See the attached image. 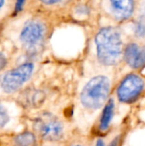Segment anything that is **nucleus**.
<instances>
[{"mask_svg": "<svg viewBox=\"0 0 145 146\" xmlns=\"http://www.w3.org/2000/svg\"><path fill=\"white\" fill-rule=\"evenodd\" d=\"M98 59L106 65H114L120 61L123 50L121 34L117 29L108 27L101 29L96 37Z\"/></svg>", "mask_w": 145, "mask_h": 146, "instance_id": "nucleus-1", "label": "nucleus"}, {"mask_svg": "<svg viewBox=\"0 0 145 146\" xmlns=\"http://www.w3.org/2000/svg\"><path fill=\"white\" fill-rule=\"evenodd\" d=\"M110 89L109 80L105 76L91 79L84 87L80 99L83 105L88 109L97 110L106 101Z\"/></svg>", "mask_w": 145, "mask_h": 146, "instance_id": "nucleus-2", "label": "nucleus"}, {"mask_svg": "<svg viewBox=\"0 0 145 146\" xmlns=\"http://www.w3.org/2000/svg\"><path fill=\"white\" fill-rule=\"evenodd\" d=\"M44 25L38 21H29L23 27L20 39L23 46L31 53L37 52L44 38Z\"/></svg>", "mask_w": 145, "mask_h": 146, "instance_id": "nucleus-3", "label": "nucleus"}, {"mask_svg": "<svg viewBox=\"0 0 145 146\" xmlns=\"http://www.w3.org/2000/svg\"><path fill=\"white\" fill-rule=\"evenodd\" d=\"M33 71V64L23 63L17 68L7 72L1 79V86L6 92H13L19 89L31 77Z\"/></svg>", "mask_w": 145, "mask_h": 146, "instance_id": "nucleus-4", "label": "nucleus"}, {"mask_svg": "<svg viewBox=\"0 0 145 146\" xmlns=\"http://www.w3.org/2000/svg\"><path fill=\"white\" fill-rule=\"evenodd\" d=\"M34 128L44 139L50 141L58 140L63 134L62 124L56 117L50 114L40 115L34 123Z\"/></svg>", "mask_w": 145, "mask_h": 146, "instance_id": "nucleus-5", "label": "nucleus"}, {"mask_svg": "<svg viewBox=\"0 0 145 146\" xmlns=\"http://www.w3.org/2000/svg\"><path fill=\"white\" fill-rule=\"evenodd\" d=\"M144 87V82L141 77L129 74L121 83L117 90V96L123 103H132L141 94Z\"/></svg>", "mask_w": 145, "mask_h": 146, "instance_id": "nucleus-6", "label": "nucleus"}, {"mask_svg": "<svg viewBox=\"0 0 145 146\" xmlns=\"http://www.w3.org/2000/svg\"><path fill=\"white\" fill-rule=\"evenodd\" d=\"M126 62L133 68H139L145 65V47L137 44H130L125 51Z\"/></svg>", "mask_w": 145, "mask_h": 146, "instance_id": "nucleus-7", "label": "nucleus"}, {"mask_svg": "<svg viewBox=\"0 0 145 146\" xmlns=\"http://www.w3.org/2000/svg\"><path fill=\"white\" fill-rule=\"evenodd\" d=\"M111 11L118 19H126L132 15L134 9V3L130 0L110 1Z\"/></svg>", "mask_w": 145, "mask_h": 146, "instance_id": "nucleus-8", "label": "nucleus"}, {"mask_svg": "<svg viewBox=\"0 0 145 146\" xmlns=\"http://www.w3.org/2000/svg\"><path fill=\"white\" fill-rule=\"evenodd\" d=\"M114 111H115V103L112 99H110L108 104L105 105L104 110L103 111L102 114V117H101V121H100V128L103 131H105L113 118L114 115Z\"/></svg>", "mask_w": 145, "mask_h": 146, "instance_id": "nucleus-9", "label": "nucleus"}, {"mask_svg": "<svg viewBox=\"0 0 145 146\" xmlns=\"http://www.w3.org/2000/svg\"><path fill=\"white\" fill-rule=\"evenodd\" d=\"M15 146H37L35 136L31 133H23L15 139Z\"/></svg>", "mask_w": 145, "mask_h": 146, "instance_id": "nucleus-10", "label": "nucleus"}, {"mask_svg": "<svg viewBox=\"0 0 145 146\" xmlns=\"http://www.w3.org/2000/svg\"><path fill=\"white\" fill-rule=\"evenodd\" d=\"M135 33L138 37H144L145 35V15H143L137 21L135 25Z\"/></svg>", "mask_w": 145, "mask_h": 146, "instance_id": "nucleus-11", "label": "nucleus"}, {"mask_svg": "<svg viewBox=\"0 0 145 146\" xmlns=\"http://www.w3.org/2000/svg\"><path fill=\"white\" fill-rule=\"evenodd\" d=\"M26 99H27V103L26 104H35L37 103H39L40 100H39V98H40V95H39V92H30L28 94H26Z\"/></svg>", "mask_w": 145, "mask_h": 146, "instance_id": "nucleus-12", "label": "nucleus"}, {"mask_svg": "<svg viewBox=\"0 0 145 146\" xmlns=\"http://www.w3.org/2000/svg\"><path fill=\"white\" fill-rule=\"evenodd\" d=\"M9 121V115L3 106L0 105V128L3 127Z\"/></svg>", "mask_w": 145, "mask_h": 146, "instance_id": "nucleus-13", "label": "nucleus"}, {"mask_svg": "<svg viewBox=\"0 0 145 146\" xmlns=\"http://www.w3.org/2000/svg\"><path fill=\"white\" fill-rule=\"evenodd\" d=\"M7 64V59H6V56L0 52V71L6 66Z\"/></svg>", "mask_w": 145, "mask_h": 146, "instance_id": "nucleus-14", "label": "nucleus"}, {"mask_svg": "<svg viewBox=\"0 0 145 146\" xmlns=\"http://www.w3.org/2000/svg\"><path fill=\"white\" fill-rule=\"evenodd\" d=\"M25 3H26L25 1H17V2L15 3V12H19L20 10H21L22 8H23V5H24Z\"/></svg>", "mask_w": 145, "mask_h": 146, "instance_id": "nucleus-15", "label": "nucleus"}, {"mask_svg": "<svg viewBox=\"0 0 145 146\" xmlns=\"http://www.w3.org/2000/svg\"><path fill=\"white\" fill-rule=\"evenodd\" d=\"M116 144H117V139H115L111 144H110V145L109 146H116ZM96 146H106L104 145V142L102 140V139H98L97 140V145Z\"/></svg>", "mask_w": 145, "mask_h": 146, "instance_id": "nucleus-16", "label": "nucleus"}, {"mask_svg": "<svg viewBox=\"0 0 145 146\" xmlns=\"http://www.w3.org/2000/svg\"><path fill=\"white\" fill-rule=\"evenodd\" d=\"M60 1H43V3H46V4H53V3H59Z\"/></svg>", "mask_w": 145, "mask_h": 146, "instance_id": "nucleus-17", "label": "nucleus"}, {"mask_svg": "<svg viewBox=\"0 0 145 146\" xmlns=\"http://www.w3.org/2000/svg\"><path fill=\"white\" fill-rule=\"evenodd\" d=\"M4 4V1H2V0H0V9L2 8V6Z\"/></svg>", "mask_w": 145, "mask_h": 146, "instance_id": "nucleus-18", "label": "nucleus"}, {"mask_svg": "<svg viewBox=\"0 0 145 146\" xmlns=\"http://www.w3.org/2000/svg\"><path fill=\"white\" fill-rule=\"evenodd\" d=\"M77 146H79V145H77Z\"/></svg>", "mask_w": 145, "mask_h": 146, "instance_id": "nucleus-19", "label": "nucleus"}]
</instances>
